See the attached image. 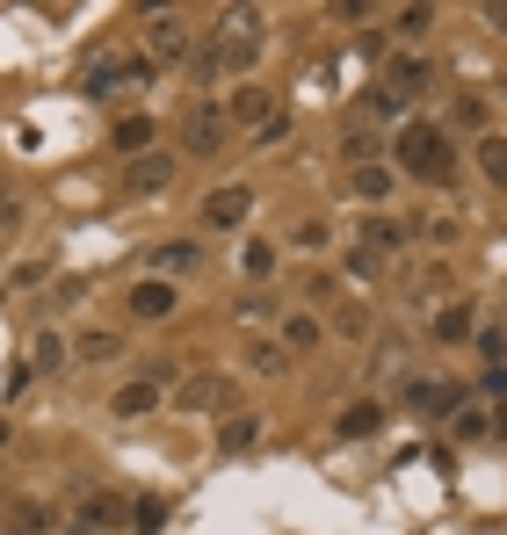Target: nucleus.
I'll return each instance as SVG.
<instances>
[{
    "instance_id": "1",
    "label": "nucleus",
    "mask_w": 507,
    "mask_h": 535,
    "mask_svg": "<svg viewBox=\"0 0 507 535\" xmlns=\"http://www.w3.org/2000/svg\"><path fill=\"white\" fill-rule=\"evenodd\" d=\"M399 167L413 181H450V131H435V123H406V131H399Z\"/></svg>"
},
{
    "instance_id": "2",
    "label": "nucleus",
    "mask_w": 507,
    "mask_h": 535,
    "mask_svg": "<svg viewBox=\"0 0 507 535\" xmlns=\"http://www.w3.org/2000/svg\"><path fill=\"white\" fill-rule=\"evenodd\" d=\"M247 217H254V188H247V181L211 188V196H203V232H240Z\"/></svg>"
},
{
    "instance_id": "3",
    "label": "nucleus",
    "mask_w": 507,
    "mask_h": 535,
    "mask_svg": "<svg viewBox=\"0 0 507 535\" xmlns=\"http://www.w3.org/2000/svg\"><path fill=\"white\" fill-rule=\"evenodd\" d=\"M167 376L174 369H145V376H131V384H116V420H138V413H153V405L167 398Z\"/></svg>"
},
{
    "instance_id": "4",
    "label": "nucleus",
    "mask_w": 507,
    "mask_h": 535,
    "mask_svg": "<svg viewBox=\"0 0 507 535\" xmlns=\"http://www.w3.org/2000/svg\"><path fill=\"white\" fill-rule=\"evenodd\" d=\"M174 181V160H167V152H153V160H131L124 167V196L138 203V196H160V188Z\"/></svg>"
},
{
    "instance_id": "5",
    "label": "nucleus",
    "mask_w": 507,
    "mask_h": 535,
    "mask_svg": "<svg viewBox=\"0 0 507 535\" xmlns=\"http://www.w3.org/2000/svg\"><path fill=\"white\" fill-rule=\"evenodd\" d=\"M124 80H153L145 58H102V66H87V94H116Z\"/></svg>"
},
{
    "instance_id": "6",
    "label": "nucleus",
    "mask_w": 507,
    "mask_h": 535,
    "mask_svg": "<svg viewBox=\"0 0 507 535\" xmlns=\"http://www.w3.org/2000/svg\"><path fill=\"white\" fill-rule=\"evenodd\" d=\"M182 145L189 152H225V109H196L182 123Z\"/></svg>"
},
{
    "instance_id": "7",
    "label": "nucleus",
    "mask_w": 507,
    "mask_h": 535,
    "mask_svg": "<svg viewBox=\"0 0 507 535\" xmlns=\"http://www.w3.org/2000/svg\"><path fill=\"white\" fill-rule=\"evenodd\" d=\"M428 333L442 340V348H457V340H471V333H479V311H471V304H442L435 319H428Z\"/></svg>"
},
{
    "instance_id": "8",
    "label": "nucleus",
    "mask_w": 507,
    "mask_h": 535,
    "mask_svg": "<svg viewBox=\"0 0 507 535\" xmlns=\"http://www.w3.org/2000/svg\"><path fill=\"white\" fill-rule=\"evenodd\" d=\"M131 319H174V282L145 275L138 290H131Z\"/></svg>"
},
{
    "instance_id": "9",
    "label": "nucleus",
    "mask_w": 507,
    "mask_h": 535,
    "mask_svg": "<svg viewBox=\"0 0 507 535\" xmlns=\"http://www.w3.org/2000/svg\"><path fill=\"white\" fill-rule=\"evenodd\" d=\"M406 405H413V413H442V420H450L464 405V391L457 384H428V376H421V384H406Z\"/></svg>"
},
{
    "instance_id": "10",
    "label": "nucleus",
    "mask_w": 507,
    "mask_h": 535,
    "mask_svg": "<svg viewBox=\"0 0 507 535\" xmlns=\"http://www.w3.org/2000/svg\"><path fill=\"white\" fill-rule=\"evenodd\" d=\"M196 261H203L196 239H167V246H153V254H145V268H153V275H189Z\"/></svg>"
},
{
    "instance_id": "11",
    "label": "nucleus",
    "mask_w": 507,
    "mask_h": 535,
    "mask_svg": "<svg viewBox=\"0 0 507 535\" xmlns=\"http://www.w3.org/2000/svg\"><path fill=\"white\" fill-rule=\"evenodd\" d=\"M377 427H384V405H370V398H363V405H348V413L334 420V442H370Z\"/></svg>"
},
{
    "instance_id": "12",
    "label": "nucleus",
    "mask_w": 507,
    "mask_h": 535,
    "mask_svg": "<svg viewBox=\"0 0 507 535\" xmlns=\"http://www.w3.org/2000/svg\"><path fill=\"white\" fill-rule=\"evenodd\" d=\"M124 514H131V507H124V492H87V499H80V528H95V535L116 528Z\"/></svg>"
},
{
    "instance_id": "13",
    "label": "nucleus",
    "mask_w": 507,
    "mask_h": 535,
    "mask_svg": "<svg viewBox=\"0 0 507 535\" xmlns=\"http://www.w3.org/2000/svg\"><path fill=\"white\" fill-rule=\"evenodd\" d=\"M145 37H153V58H167V66H174V58L189 51V22H182V15H153Z\"/></svg>"
},
{
    "instance_id": "14",
    "label": "nucleus",
    "mask_w": 507,
    "mask_h": 535,
    "mask_svg": "<svg viewBox=\"0 0 507 535\" xmlns=\"http://www.w3.org/2000/svg\"><path fill=\"white\" fill-rule=\"evenodd\" d=\"M348 188H355V196H363V203H392L399 174H392V167L377 160V167H355V174H348Z\"/></svg>"
},
{
    "instance_id": "15",
    "label": "nucleus",
    "mask_w": 507,
    "mask_h": 535,
    "mask_svg": "<svg viewBox=\"0 0 507 535\" xmlns=\"http://www.w3.org/2000/svg\"><path fill=\"white\" fill-rule=\"evenodd\" d=\"M384 87H392L399 102H406V94H421V87H435V66H428V58H399V66H392V80H384Z\"/></svg>"
},
{
    "instance_id": "16",
    "label": "nucleus",
    "mask_w": 507,
    "mask_h": 535,
    "mask_svg": "<svg viewBox=\"0 0 507 535\" xmlns=\"http://www.w3.org/2000/svg\"><path fill=\"white\" fill-rule=\"evenodd\" d=\"M319 348V319H312V311H290V319H283V355H312Z\"/></svg>"
},
{
    "instance_id": "17",
    "label": "nucleus",
    "mask_w": 507,
    "mask_h": 535,
    "mask_svg": "<svg viewBox=\"0 0 507 535\" xmlns=\"http://www.w3.org/2000/svg\"><path fill=\"white\" fill-rule=\"evenodd\" d=\"M254 442H261V420H254V413H240V420L218 427V449H225V456H247Z\"/></svg>"
},
{
    "instance_id": "18",
    "label": "nucleus",
    "mask_w": 507,
    "mask_h": 535,
    "mask_svg": "<svg viewBox=\"0 0 507 535\" xmlns=\"http://www.w3.org/2000/svg\"><path fill=\"white\" fill-rule=\"evenodd\" d=\"M240 275H247V282H268V275H276V246H268V239H247V246H240Z\"/></svg>"
},
{
    "instance_id": "19",
    "label": "nucleus",
    "mask_w": 507,
    "mask_h": 535,
    "mask_svg": "<svg viewBox=\"0 0 507 535\" xmlns=\"http://www.w3.org/2000/svg\"><path fill=\"white\" fill-rule=\"evenodd\" d=\"M479 174L507 188V138H500V131H486V138H479Z\"/></svg>"
},
{
    "instance_id": "20",
    "label": "nucleus",
    "mask_w": 507,
    "mask_h": 535,
    "mask_svg": "<svg viewBox=\"0 0 507 535\" xmlns=\"http://www.w3.org/2000/svg\"><path fill=\"white\" fill-rule=\"evenodd\" d=\"M486 427H493V413H479V405H457V413H450L457 442H486Z\"/></svg>"
},
{
    "instance_id": "21",
    "label": "nucleus",
    "mask_w": 507,
    "mask_h": 535,
    "mask_svg": "<svg viewBox=\"0 0 507 535\" xmlns=\"http://www.w3.org/2000/svg\"><path fill=\"white\" fill-rule=\"evenodd\" d=\"M131 528H138V535H160V528H167V499H160V492H145L138 507H131Z\"/></svg>"
},
{
    "instance_id": "22",
    "label": "nucleus",
    "mask_w": 507,
    "mask_h": 535,
    "mask_svg": "<svg viewBox=\"0 0 507 535\" xmlns=\"http://www.w3.org/2000/svg\"><path fill=\"white\" fill-rule=\"evenodd\" d=\"M124 355V333H80V362H116Z\"/></svg>"
},
{
    "instance_id": "23",
    "label": "nucleus",
    "mask_w": 507,
    "mask_h": 535,
    "mask_svg": "<svg viewBox=\"0 0 507 535\" xmlns=\"http://www.w3.org/2000/svg\"><path fill=\"white\" fill-rule=\"evenodd\" d=\"M377 152H384V145H377L370 131H348V138H341V160H348V167H377Z\"/></svg>"
},
{
    "instance_id": "24",
    "label": "nucleus",
    "mask_w": 507,
    "mask_h": 535,
    "mask_svg": "<svg viewBox=\"0 0 507 535\" xmlns=\"http://www.w3.org/2000/svg\"><path fill=\"white\" fill-rule=\"evenodd\" d=\"M399 239H406V232L392 225V217H370V225H363V246H370V254H392Z\"/></svg>"
},
{
    "instance_id": "25",
    "label": "nucleus",
    "mask_w": 507,
    "mask_h": 535,
    "mask_svg": "<svg viewBox=\"0 0 507 535\" xmlns=\"http://www.w3.org/2000/svg\"><path fill=\"white\" fill-rule=\"evenodd\" d=\"M58 362H66V340H58V333H37V348H29V369H58Z\"/></svg>"
},
{
    "instance_id": "26",
    "label": "nucleus",
    "mask_w": 507,
    "mask_h": 535,
    "mask_svg": "<svg viewBox=\"0 0 507 535\" xmlns=\"http://www.w3.org/2000/svg\"><path fill=\"white\" fill-rule=\"evenodd\" d=\"M145 138H153V123H145V116H124V123H116V152H145Z\"/></svg>"
},
{
    "instance_id": "27",
    "label": "nucleus",
    "mask_w": 507,
    "mask_h": 535,
    "mask_svg": "<svg viewBox=\"0 0 507 535\" xmlns=\"http://www.w3.org/2000/svg\"><path fill=\"white\" fill-rule=\"evenodd\" d=\"M182 405L189 413H211V405H225V384H182Z\"/></svg>"
},
{
    "instance_id": "28",
    "label": "nucleus",
    "mask_w": 507,
    "mask_h": 535,
    "mask_svg": "<svg viewBox=\"0 0 507 535\" xmlns=\"http://www.w3.org/2000/svg\"><path fill=\"white\" fill-rule=\"evenodd\" d=\"M435 29V8H399V37H428Z\"/></svg>"
},
{
    "instance_id": "29",
    "label": "nucleus",
    "mask_w": 507,
    "mask_h": 535,
    "mask_svg": "<svg viewBox=\"0 0 507 535\" xmlns=\"http://www.w3.org/2000/svg\"><path fill=\"white\" fill-rule=\"evenodd\" d=\"M479 348L493 355V369H507V326H486V333H479Z\"/></svg>"
},
{
    "instance_id": "30",
    "label": "nucleus",
    "mask_w": 507,
    "mask_h": 535,
    "mask_svg": "<svg viewBox=\"0 0 507 535\" xmlns=\"http://www.w3.org/2000/svg\"><path fill=\"white\" fill-rule=\"evenodd\" d=\"M254 369H261V376H283L290 355H283V348H254Z\"/></svg>"
},
{
    "instance_id": "31",
    "label": "nucleus",
    "mask_w": 507,
    "mask_h": 535,
    "mask_svg": "<svg viewBox=\"0 0 507 535\" xmlns=\"http://www.w3.org/2000/svg\"><path fill=\"white\" fill-rule=\"evenodd\" d=\"M399 109H406V102H399V94H392V87H377V94H370V116H384V123H392Z\"/></svg>"
},
{
    "instance_id": "32",
    "label": "nucleus",
    "mask_w": 507,
    "mask_h": 535,
    "mask_svg": "<svg viewBox=\"0 0 507 535\" xmlns=\"http://www.w3.org/2000/svg\"><path fill=\"white\" fill-rule=\"evenodd\" d=\"M457 123H486V102H479V94H457Z\"/></svg>"
},
{
    "instance_id": "33",
    "label": "nucleus",
    "mask_w": 507,
    "mask_h": 535,
    "mask_svg": "<svg viewBox=\"0 0 507 535\" xmlns=\"http://www.w3.org/2000/svg\"><path fill=\"white\" fill-rule=\"evenodd\" d=\"M377 268H384V261L370 254V246H355V254H348V275H377Z\"/></svg>"
},
{
    "instance_id": "34",
    "label": "nucleus",
    "mask_w": 507,
    "mask_h": 535,
    "mask_svg": "<svg viewBox=\"0 0 507 535\" xmlns=\"http://www.w3.org/2000/svg\"><path fill=\"white\" fill-rule=\"evenodd\" d=\"M479 391H486V398H500V405H507V369H486V376H479Z\"/></svg>"
},
{
    "instance_id": "35",
    "label": "nucleus",
    "mask_w": 507,
    "mask_h": 535,
    "mask_svg": "<svg viewBox=\"0 0 507 535\" xmlns=\"http://www.w3.org/2000/svg\"><path fill=\"white\" fill-rule=\"evenodd\" d=\"M486 22H493V29H500V37H507V8H486Z\"/></svg>"
},
{
    "instance_id": "36",
    "label": "nucleus",
    "mask_w": 507,
    "mask_h": 535,
    "mask_svg": "<svg viewBox=\"0 0 507 535\" xmlns=\"http://www.w3.org/2000/svg\"><path fill=\"white\" fill-rule=\"evenodd\" d=\"M486 434H500V442H507V413H493V427H486Z\"/></svg>"
},
{
    "instance_id": "37",
    "label": "nucleus",
    "mask_w": 507,
    "mask_h": 535,
    "mask_svg": "<svg viewBox=\"0 0 507 535\" xmlns=\"http://www.w3.org/2000/svg\"><path fill=\"white\" fill-rule=\"evenodd\" d=\"M0 217H8V188H0Z\"/></svg>"
},
{
    "instance_id": "38",
    "label": "nucleus",
    "mask_w": 507,
    "mask_h": 535,
    "mask_svg": "<svg viewBox=\"0 0 507 535\" xmlns=\"http://www.w3.org/2000/svg\"><path fill=\"white\" fill-rule=\"evenodd\" d=\"M73 535H95V528H80V521H73Z\"/></svg>"
},
{
    "instance_id": "39",
    "label": "nucleus",
    "mask_w": 507,
    "mask_h": 535,
    "mask_svg": "<svg viewBox=\"0 0 507 535\" xmlns=\"http://www.w3.org/2000/svg\"><path fill=\"white\" fill-rule=\"evenodd\" d=\"M0 442H8V420H0Z\"/></svg>"
},
{
    "instance_id": "40",
    "label": "nucleus",
    "mask_w": 507,
    "mask_h": 535,
    "mask_svg": "<svg viewBox=\"0 0 507 535\" xmlns=\"http://www.w3.org/2000/svg\"><path fill=\"white\" fill-rule=\"evenodd\" d=\"M0 535H22V528H0Z\"/></svg>"
}]
</instances>
